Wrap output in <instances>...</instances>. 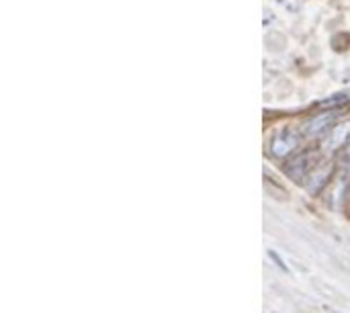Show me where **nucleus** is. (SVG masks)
<instances>
[{"instance_id": "423d86ee", "label": "nucleus", "mask_w": 350, "mask_h": 313, "mask_svg": "<svg viewBox=\"0 0 350 313\" xmlns=\"http://www.w3.org/2000/svg\"><path fill=\"white\" fill-rule=\"evenodd\" d=\"M334 117H336V115H334L332 111H328V113H320V115L308 119V121L304 123V127H301V135L308 137V139L324 135V133L332 127Z\"/></svg>"}, {"instance_id": "f257e3e1", "label": "nucleus", "mask_w": 350, "mask_h": 313, "mask_svg": "<svg viewBox=\"0 0 350 313\" xmlns=\"http://www.w3.org/2000/svg\"><path fill=\"white\" fill-rule=\"evenodd\" d=\"M350 187V148H345L340 156V164L334 170V176L328 185V199L334 209H338L345 203L347 189Z\"/></svg>"}, {"instance_id": "6e6552de", "label": "nucleus", "mask_w": 350, "mask_h": 313, "mask_svg": "<svg viewBox=\"0 0 350 313\" xmlns=\"http://www.w3.org/2000/svg\"><path fill=\"white\" fill-rule=\"evenodd\" d=\"M269 256H271V260H273V262H275V264H277V267H279V269H281L283 273H289L287 264L283 262V258H281V256H279V254H277L275 250H269Z\"/></svg>"}, {"instance_id": "f03ea898", "label": "nucleus", "mask_w": 350, "mask_h": 313, "mask_svg": "<svg viewBox=\"0 0 350 313\" xmlns=\"http://www.w3.org/2000/svg\"><path fill=\"white\" fill-rule=\"evenodd\" d=\"M301 131L297 129H291V127H285L281 131H277L269 144V154L275 158V160H285L289 158L293 152L299 150V144H301Z\"/></svg>"}, {"instance_id": "20e7f679", "label": "nucleus", "mask_w": 350, "mask_h": 313, "mask_svg": "<svg viewBox=\"0 0 350 313\" xmlns=\"http://www.w3.org/2000/svg\"><path fill=\"white\" fill-rule=\"evenodd\" d=\"M316 166V158L312 150H304L299 154H295L293 158H289L285 162V174L293 180V182H306L312 168Z\"/></svg>"}, {"instance_id": "0eeeda50", "label": "nucleus", "mask_w": 350, "mask_h": 313, "mask_svg": "<svg viewBox=\"0 0 350 313\" xmlns=\"http://www.w3.org/2000/svg\"><path fill=\"white\" fill-rule=\"evenodd\" d=\"M347 103H350V90L349 92H340V94L330 96L328 100L322 103V107H324V109H334V107H342V105H347Z\"/></svg>"}, {"instance_id": "7ed1b4c3", "label": "nucleus", "mask_w": 350, "mask_h": 313, "mask_svg": "<svg viewBox=\"0 0 350 313\" xmlns=\"http://www.w3.org/2000/svg\"><path fill=\"white\" fill-rule=\"evenodd\" d=\"M350 144V119L347 121H338L332 123V127L322 135V144L320 148L324 150V154H336L340 150H345Z\"/></svg>"}, {"instance_id": "39448f33", "label": "nucleus", "mask_w": 350, "mask_h": 313, "mask_svg": "<svg viewBox=\"0 0 350 313\" xmlns=\"http://www.w3.org/2000/svg\"><path fill=\"white\" fill-rule=\"evenodd\" d=\"M334 170H336V164H334V162H328V160L316 162V166L312 168V172H310V176H308V180H306L308 193L318 195L320 191H324V189L330 185V180H332V176H334Z\"/></svg>"}]
</instances>
